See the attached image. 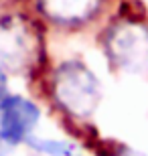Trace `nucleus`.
<instances>
[{
	"mask_svg": "<svg viewBox=\"0 0 148 156\" xmlns=\"http://www.w3.org/2000/svg\"><path fill=\"white\" fill-rule=\"evenodd\" d=\"M53 91L61 108L77 118H87L96 112L102 99L97 77L79 61L61 63L53 77Z\"/></svg>",
	"mask_w": 148,
	"mask_h": 156,
	"instance_id": "f257e3e1",
	"label": "nucleus"
},
{
	"mask_svg": "<svg viewBox=\"0 0 148 156\" xmlns=\"http://www.w3.org/2000/svg\"><path fill=\"white\" fill-rule=\"evenodd\" d=\"M43 55L37 27L18 14L0 18V61L16 73H29Z\"/></svg>",
	"mask_w": 148,
	"mask_h": 156,
	"instance_id": "f03ea898",
	"label": "nucleus"
},
{
	"mask_svg": "<svg viewBox=\"0 0 148 156\" xmlns=\"http://www.w3.org/2000/svg\"><path fill=\"white\" fill-rule=\"evenodd\" d=\"M108 55L126 73H148V29L140 23H120L108 33Z\"/></svg>",
	"mask_w": 148,
	"mask_h": 156,
	"instance_id": "7ed1b4c3",
	"label": "nucleus"
},
{
	"mask_svg": "<svg viewBox=\"0 0 148 156\" xmlns=\"http://www.w3.org/2000/svg\"><path fill=\"white\" fill-rule=\"evenodd\" d=\"M39 118V108L23 95H6L0 101V130L14 144L31 138Z\"/></svg>",
	"mask_w": 148,
	"mask_h": 156,
	"instance_id": "20e7f679",
	"label": "nucleus"
},
{
	"mask_svg": "<svg viewBox=\"0 0 148 156\" xmlns=\"http://www.w3.org/2000/svg\"><path fill=\"white\" fill-rule=\"evenodd\" d=\"M102 0H39L43 14L59 24H79L97 12Z\"/></svg>",
	"mask_w": 148,
	"mask_h": 156,
	"instance_id": "39448f33",
	"label": "nucleus"
},
{
	"mask_svg": "<svg viewBox=\"0 0 148 156\" xmlns=\"http://www.w3.org/2000/svg\"><path fill=\"white\" fill-rule=\"evenodd\" d=\"M29 144L34 150L43 152L49 156H73L75 148L69 142H61V140H41V138H29Z\"/></svg>",
	"mask_w": 148,
	"mask_h": 156,
	"instance_id": "423d86ee",
	"label": "nucleus"
},
{
	"mask_svg": "<svg viewBox=\"0 0 148 156\" xmlns=\"http://www.w3.org/2000/svg\"><path fill=\"white\" fill-rule=\"evenodd\" d=\"M14 146H16V144H14V142H12V140L0 130V156H8Z\"/></svg>",
	"mask_w": 148,
	"mask_h": 156,
	"instance_id": "0eeeda50",
	"label": "nucleus"
},
{
	"mask_svg": "<svg viewBox=\"0 0 148 156\" xmlns=\"http://www.w3.org/2000/svg\"><path fill=\"white\" fill-rule=\"evenodd\" d=\"M8 95V79H6V73L4 69L0 67V101Z\"/></svg>",
	"mask_w": 148,
	"mask_h": 156,
	"instance_id": "6e6552de",
	"label": "nucleus"
},
{
	"mask_svg": "<svg viewBox=\"0 0 148 156\" xmlns=\"http://www.w3.org/2000/svg\"><path fill=\"white\" fill-rule=\"evenodd\" d=\"M118 156H146V154H142V152H136V150H132V148H122Z\"/></svg>",
	"mask_w": 148,
	"mask_h": 156,
	"instance_id": "1a4fd4ad",
	"label": "nucleus"
}]
</instances>
